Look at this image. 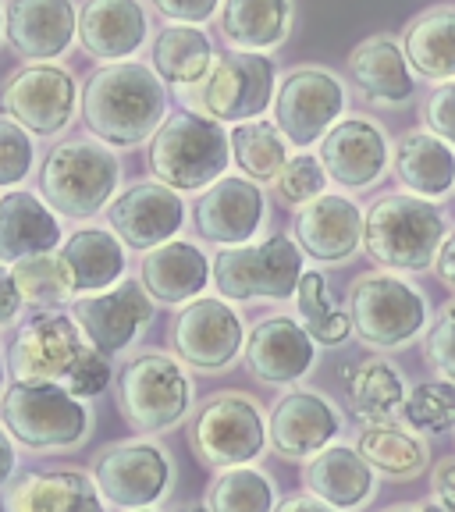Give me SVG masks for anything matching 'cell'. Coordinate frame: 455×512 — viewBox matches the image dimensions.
<instances>
[{"instance_id":"cell-11","label":"cell","mask_w":455,"mask_h":512,"mask_svg":"<svg viewBox=\"0 0 455 512\" xmlns=\"http://www.w3.org/2000/svg\"><path fill=\"white\" fill-rule=\"evenodd\" d=\"M93 345L82 335L72 313L43 310L18 328L8 349V367L15 381H50L68 384V377L82 367Z\"/></svg>"},{"instance_id":"cell-3","label":"cell","mask_w":455,"mask_h":512,"mask_svg":"<svg viewBox=\"0 0 455 512\" xmlns=\"http://www.w3.org/2000/svg\"><path fill=\"white\" fill-rule=\"evenodd\" d=\"M228 157H232V136L224 132L221 121L196 111L164 118L146 153L153 178L175 192H200L221 182Z\"/></svg>"},{"instance_id":"cell-9","label":"cell","mask_w":455,"mask_h":512,"mask_svg":"<svg viewBox=\"0 0 455 512\" xmlns=\"http://www.w3.org/2000/svg\"><path fill=\"white\" fill-rule=\"evenodd\" d=\"M352 331L370 349H402L427 328V296L392 271H367L349 288Z\"/></svg>"},{"instance_id":"cell-39","label":"cell","mask_w":455,"mask_h":512,"mask_svg":"<svg viewBox=\"0 0 455 512\" xmlns=\"http://www.w3.org/2000/svg\"><path fill=\"white\" fill-rule=\"evenodd\" d=\"M296 306L303 313L306 331L313 335V342L320 345H342L352 335V317L349 310H338L335 296H331L328 278L320 271H306L303 281L296 288Z\"/></svg>"},{"instance_id":"cell-4","label":"cell","mask_w":455,"mask_h":512,"mask_svg":"<svg viewBox=\"0 0 455 512\" xmlns=\"http://www.w3.org/2000/svg\"><path fill=\"white\" fill-rule=\"evenodd\" d=\"M4 427L32 452H72L93 434V409L64 384L15 381L0 399Z\"/></svg>"},{"instance_id":"cell-7","label":"cell","mask_w":455,"mask_h":512,"mask_svg":"<svg viewBox=\"0 0 455 512\" xmlns=\"http://www.w3.org/2000/svg\"><path fill=\"white\" fill-rule=\"evenodd\" d=\"M303 246L288 235H271L253 246H228L214 256V288L228 303H253V299H296L303 281Z\"/></svg>"},{"instance_id":"cell-2","label":"cell","mask_w":455,"mask_h":512,"mask_svg":"<svg viewBox=\"0 0 455 512\" xmlns=\"http://www.w3.org/2000/svg\"><path fill=\"white\" fill-rule=\"evenodd\" d=\"M448 239L445 210L413 192L377 196L367 210L363 249L384 271H427Z\"/></svg>"},{"instance_id":"cell-50","label":"cell","mask_w":455,"mask_h":512,"mask_svg":"<svg viewBox=\"0 0 455 512\" xmlns=\"http://www.w3.org/2000/svg\"><path fill=\"white\" fill-rule=\"evenodd\" d=\"M434 502L441 512H455V463H441L434 470Z\"/></svg>"},{"instance_id":"cell-32","label":"cell","mask_w":455,"mask_h":512,"mask_svg":"<svg viewBox=\"0 0 455 512\" xmlns=\"http://www.w3.org/2000/svg\"><path fill=\"white\" fill-rule=\"evenodd\" d=\"M292 29V0H224L221 32L235 50L267 54Z\"/></svg>"},{"instance_id":"cell-12","label":"cell","mask_w":455,"mask_h":512,"mask_svg":"<svg viewBox=\"0 0 455 512\" xmlns=\"http://www.w3.org/2000/svg\"><path fill=\"white\" fill-rule=\"evenodd\" d=\"M175 466L157 441H121L93 459V480L107 505L125 512L153 509L168 495Z\"/></svg>"},{"instance_id":"cell-41","label":"cell","mask_w":455,"mask_h":512,"mask_svg":"<svg viewBox=\"0 0 455 512\" xmlns=\"http://www.w3.org/2000/svg\"><path fill=\"white\" fill-rule=\"evenodd\" d=\"M402 416L413 431L445 434L455 427V384L452 381H424L413 392H406Z\"/></svg>"},{"instance_id":"cell-8","label":"cell","mask_w":455,"mask_h":512,"mask_svg":"<svg viewBox=\"0 0 455 512\" xmlns=\"http://www.w3.org/2000/svg\"><path fill=\"white\" fill-rule=\"evenodd\" d=\"M118 409L139 434H164L192 409V381L182 360L164 352H143L118 370Z\"/></svg>"},{"instance_id":"cell-37","label":"cell","mask_w":455,"mask_h":512,"mask_svg":"<svg viewBox=\"0 0 455 512\" xmlns=\"http://www.w3.org/2000/svg\"><path fill=\"white\" fill-rule=\"evenodd\" d=\"M232 160L239 164V171H246V178H253L256 185L260 182H274V178L285 171L288 157V139L274 121H242L235 125L232 132Z\"/></svg>"},{"instance_id":"cell-22","label":"cell","mask_w":455,"mask_h":512,"mask_svg":"<svg viewBox=\"0 0 455 512\" xmlns=\"http://www.w3.org/2000/svg\"><path fill=\"white\" fill-rule=\"evenodd\" d=\"M363 228L367 214L342 192H324L296 214V242L320 264H345L349 256H356V249L363 246Z\"/></svg>"},{"instance_id":"cell-20","label":"cell","mask_w":455,"mask_h":512,"mask_svg":"<svg viewBox=\"0 0 455 512\" xmlns=\"http://www.w3.org/2000/svg\"><path fill=\"white\" fill-rule=\"evenodd\" d=\"M196 232L214 246H246L267 217V200L253 178L224 175L210 189H203L196 203Z\"/></svg>"},{"instance_id":"cell-52","label":"cell","mask_w":455,"mask_h":512,"mask_svg":"<svg viewBox=\"0 0 455 512\" xmlns=\"http://www.w3.org/2000/svg\"><path fill=\"white\" fill-rule=\"evenodd\" d=\"M274 512H338V509L328 502H320V498H313V495H292V498H285Z\"/></svg>"},{"instance_id":"cell-5","label":"cell","mask_w":455,"mask_h":512,"mask_svg":"<svg viewBox=\"0 0 455 512\" xmlns=\"http://www.w3.org/2000/svg\"><path fill=\"white\" fill-rule=\"evenodd\" d=\"M118 178V160L104 143L72 139L47 153L40 168V192L61 217L89 221L114 203Z\"/></svg>"},{"instance_id":"cell-1","label":"cell","mask_w":455,"mask_h":512,"mask_svg":"<svg viewBox=\"0 0 455 512\" xmlns=\"http://www.w3.org/2000/svg\"><path fill=\"white\" fill-rule=\"evenodd\" d=\"M168 111V93L153 68L136 61L104 64L82 89V118L100 143L139 146L157 136Z\"/></svg>"},{"instance_id":"cell-25","label":"cell","mask_w":455,"mask_h":512,"mask_svg":"<svg viewBox=\"0 0 455 512\" xmlns=\"http://www.w3.org/2000/svg\"><path fill=\"white\" fill-rule=\"evenodd\" d=\"M153 303L185 306L203 296V288L214 281V260H207L200 246L192 242H164L143 256V278Z\"/></svg>"},{"instance_id":"cell-30","label":"cell","mask_w":455,"mask_h":512,"mask_svg":"<svg viewBox=\"0 0 455 512\" xmlns=\"http://www.w3.org/2000/svg\"><path fill=\"white\" fill-rule=\"evenodd\" d=\"M57 256H61L68 278H72L75 299L96 296V292H107V288L125 281V242L107 228H82L64 242Z\"/></svg>"},{"instance_id":"cell-21","label":"cell","mask_w":455,"mask_h":512,"mask_svg":"<svg viewBox=\"0 0 455 512\" xmlns=\"http://www.w3.org/2000/svg\"><path fill=\"white\" fill-rule=\"evenodd\" d=\"M246 367L256 381L285 388L299 384L317 363V342L306 331V324L292 317H267L260 320L246 338Z\"/></svg>"},{"instance_id":"cell-14","label":"cell","mask_w":455,"mask_h":512,"mask_svg":"<svg viewBox=\"0 0 455 512\" xmlns=\"http://www.w3.org/2000/svg\"><path fill=\"white\" fill-rule=\"evenodd\" d=\"M345 114V86L338 75L324 68H296L274 96V125L299 150L328 136Z\"/></svg>"},{"instance_id":"cell-26","label":"cell","mask_w":455,"mask_h":512,"mask_svg":"<svg viewBox=\"0 0 455 512\" xmlns=\"http://www.w3.org/2000/svg\"><path fill=\"white\" fill-rule=\"evenodd\" d=\"M150 22L139 0H86L79 11V43L86 54L118 64L143 47Z\"/></svg>"},{"instance_id":"cell-24","label":"cell","mask_w":455,"mask_h":512,"mask_svg":"<svg viewBox=\"0 0 455 512\" xmlns=\"http://www.w3.org/2000/svg\"><path fill=\"white\" fill-rule=\"evenodd\" d=\"M4 512H107L93 473L82 470H32L11 480Z\"/></svg>"},{"instance_id":"cell-33","label":"cell","mask_w":455,"mask_h":512,"mask_svg":"<svg viewBox=\"0 0 455 512\" xmlns=\"http://www.w3.org/2000/svg\"><path fill=\"white\" fill-rule=\"evenodd\" d=\"M402 50L420 79L455 82V8H431L402 32Z\"/></svg>"},{"instance_id":"cell-31","label":"cell","mask_w":455,"mask_h":512,"mask_svg":"<svg viewBox=\"0 0 455 512\" xmlns=\"http://www.w3.org/2000/svg\"><path fill=\"white\" fill-rule=\"evenodd\" d=\"M395 178L420 200H445L455 189V150L434 132H406L395 143Z\"/></svg>"},{"instance_id":"cell-6","label":"cell","mask_w":455,"mask_h":512,"mask_svg":"<svg viewBox=\"0 0 455 512\" xmlns=\"http://www.w3.org/2000/svg\"><path fill=\"white\" fill-rule=\"evenodd\" d=\"M271 445L267 416L249 392H217L189 424V448L203 466H253Z\"/></svg>"},{"instance_id":"cell-29","label":"cell","mask_w":455,"mask_h":512,"mask_svg":"<svg viewBox=\"0 0 455 512\" xmlns=\"http://www.w3.org/2000/svg\"><path fill=\"white\" fill-rule=\"evenodd\" d=\"M303 484L313 498L335 505L338 512H356L374 498V466L360 456V448L331 445L313 456L303 470Z\"/></svg>"},{"instance_id":"cell-55","label":"cell","mask_w":455,"mask_h":512,"mask_svg":"<svg viewBox=\"0 0 455 512\" xmlns=\"http://www.w3.org/2000/svg\"><path fill=\"white\" fill-rule=\"evenodd\" d=\"M175 512H210L207 505H182V509H175Z\"/></svg>"},{"instance_id":"cell-28","label":"cell","mask_w":455,"mask_h":512,"mask_svg":"<svg viewBox=\"0 0 455 512\" xmlns=\"http://www.w3.org/2000/svg\"><path fill=\"white\" fill-rule=\"evenodd\" d=\"M61 242V221L47 200L32 192L0 196V264H18L29 256H47Z\"/></svg>"},{"instance_id":"cell-46","label":"cell","mask_w":455,"mask_h":512,"mask_svg":"<svg viewBox=\"0 0 455 512\" xmlns=\"http://www.w3.org/2000/svg\"><path fill=\"white\" fill-rule=\"evenodd\" d=\"M111 384V363H107L104 352H89L86 360H82V367L75 370L72 377H68V392L79 395V399H93V395H100Z\"/></svg>"},{"instance_id":"cell-49","label":"cell","mask_w":455,"mask_h":512,"mask_svg":"<svg viewBox=\"0 0 455 512\" xmlns=\"http://www.w3.org/2000/svg\"><path fill=\"white\" fill-rule=\"evenodd\" d=\"M18 441L11 438V431L4 424H0V495L11 488V480H15L18 473Z\"/></svg>"},{"instance_id":"cell-54","label":"cell","mask_w":455,"mask_h":512,"mask_svg":"<svg viewBox=\"0 0 455 512\" xmlns=\"http://www.w3.org/2000/svg\"><path fill=\"white\" fill-rule=\"evenodd\" d=\"M384 512H424L420 505H392V509H384Z\"/></svg>"},{"instance_id":"cell-47","label":"cell","mask_w":455,"mask_h":512,"mask_svg":"<svg viewBox=\"0 0 455 512\" xmlns=\"http://www.w3.org/2000/svg\"><path fill=\"white\" fill-rule=\"evenodd\" d=\"M224 0H153V8L178 25H203Z\"/></svg>"},{"instance_id":"cell-23","label":"cell","mask_w":455,"mask_h":512,"mask_svg":"<svg viewBox=\"0 0 455 512\" xmlns=\"http://www.w3.org/2000/svg\"><path fill=\"white\" fill-rule=\"evenodd\" d=\"M4 32L15 54L47 64L61 57L79 36V15L72 0H11L4 15Z\"/></svg>"},{"instance_id":"cell-48","label":"cell","mask_w":455,"mask_h":512,"mask_svg":"<svg viewBox=\"0 0 455 512\" xmlns=\"http://www.w3.org/2000/svg\"><path fill=\"white\" fill-rule=\"evenodd\" d=\"M22 306H25V299L15 285V274H11L8 264H0V328L15 324L18 313H22Z\"/></svg>"},{"instance_id":"cell-56","label":"cell","mask_w":455,"mask_h":512,"mask_svg":"<svg viewBox=\"0 0 455 512\" xmlns=\"http://www.w3.org/2000/svg\"><path fill=\"white\" fill-rule=\"evenodd\" d=\"M420 509H424V512H441V505H438V502H434V498H431V502H424V505H420Z\"/></svg>"},{"instance_id":"cell-10","label":"cell","mask_w":455,"mask_h":512,"mask_svg":"<svg viewBox=\"0 0 455 512\" xmlns=\"http://www.w3.org/2000/svg\"><path fill=\"white\" fill-rule=\"evenodd\" d=\"M274 96H278V82H274L271 57L235 50V54L217 57L200 89L189 93V100L196 114H207L221 125L224 121L242 125V121L260 118Z\"/></svg>"},{"instance_id":"cell-43","label":"cell","mask_w":455,"mask_h":512,"mask_svg":"<svg viewBox=\"0 0 455 512\" xmlns=\"http://www.w3.org/2000/svg\"><path fill=\"white\" fill-rule=\"evenodd\" d=\"M32 160H36V150H32L29 132L11 118H0V189H11L22 178H29Z\"/></svg>"},{"instance_id":"cell-57","label":"cell","mask_w":455,"mask_h":512,"mask_svg":"<svg viewBox=\"0 0 455 512\" xmlns=\"http://www.w3.org/2000/svg\"><path fill=\"white\" fill-rule=\"evenodd\" d=\"M139 512H153V509H139Z\"/></svg>"},{"instance_id":"cell-15","label":"cell","mask_w":455,"mask_h":512,"mask_svg":"<svg viewBox=\"0 0 455 512\" xmlns=\"http://www.w3.org/2000/svg\"><path fill=\"white\" fill-rule=\"evenodd\" d=\"M79 86L61 64H29L11 75L0 93V111L29 136H57L75 114Z\"/></svg>"},{"instance_id":"cell-13","label":"cell","mask_w":455,"mask_h":512,"mask_svg":"<svg viewBox=\"0 0 455 512\" xmlns=\"http://www.w3.org/2000/svg\"><path fill=\"white\" fill-rule=\"evenodd\" d=\"M246 328L228 299H192L171 324V345L185 367L224 374L246 352Z\"/></svg>"},{"instance_id":"cell-17","label":"cell","mask_w":455,"mask_h":512,"mask_svg":"<svg viewBox=\"0 0 455 512\" xmlns=\"http://www.w3.org/2000/svg\"><path fill=\"white\" fill-rule=\"evenodd\" d=\"M185 221V203L175 189L160 182H136L107 207V224L114 228L128 249L150 253V249L175 242Z\"/></svg>"},{"instance_id":"cell-19","label":"cell","mask_w":455,"mask_h":512,"mask_svg":"<svg viewBox=\"0 0 455 512\" xmlns=\"http://www.w3.org/2000/svg\"><path fill=\"white\" fill-rule=\"evenodd\" d=\"M320 164L342 189H370L392 164V146L384 128L370 118H342L320 139Z\"/></svg>"},{"instance_id":"cell-36","label":"cell","mask_w":455,"mask_h":512,"mask_svg":"<svg viewBox=\"0 0 455 512\" xmlns=\"http://www.w3.org/2000/svg\"><path fill=\"white\" fill-rule=\"evenodd\" d=\"M360 456L374 466V473H384L392 480H413L427 470L431 463V448L416 431L395 424H377V427H363L360 431Z\"/></svg>"},{"instance_id":"cell-42","label":"cell","mask_w":455,"mask_h":512,"mask_svg":"<svg viewBox=\"0 0 455 512\" xmlns=\"http://www.w3.org/2000/svg\"><path fill=\"white\" fill-rule=\"evenodd\" d=\"M324 189H328V171H324L320 157H310V153H296L285 164V171L274 178V192L288 207H306V203L320 200Z\"/></svg>"},{"instance_id":"cell-27","label":"cell","mask_w":455,"mask_h":512,"mask_svg":"<svg viewBox=\"0 0 455 512\" xmlns=\"http://www.w3.org/2000/svg\"><path fill=\"white\" fill-rule=\"evenodd\" d=\"M349 75L363 100L377 107H402L413 100V68L392 36H370L349 54Z\"/></svg>"},{"instance_id":"cell-34","label":"cell","mask_w":455,"mask_h":512,"mask_svg":"<svg viewBox=\"0 0 455 512\" xmlns=\"http://www.w3.org/2000/svg\"><path fill=\"white\" fill-rule=\"evenodd\" d=\"M345 384H349V409L363 427L392 424V413L406 402L402 374L381 356H370L360 367H352Z\"/></svg>"},{"instance_id":"cell-44","label":"cell","mask_w":455,"mask_h":512,"mask_svg":"<svg viewBox=\"0 0 455 512\" xmlns=\"http://www.w3.org/2000/svg\"><path fill=\"white\" fill-rule=\"evenodd\" d=\"M424 360L441 381L455 384V299L445 303L434 317V324L427 328L424 338Z\"/></svg>"},{"instance_id":"cell-53","label":"cell","mask_w":455,"mask_h":512,"mask_svg":"<svg viewBox=\"0 0 455 512\" xmlns=\"http://www.w3.org/2000/svg\"><path fill=\"white\" fill-rule=\"evenodd\" d=\"M8 374H11L8 356H4V349H0V399H4V392H8Z\"/></svg>"},{"instance_id":"cell-18","label":"cell","mask_w":455,"mask_h":512,"mask_svg":"<svg viewBox=\"0 0 455 512\" xmlns=\"http://www.w3.org/2000/svg\"><path fill=\"white\" fill-rule=\"evenodd\" d=\"M267 434H271V448L281 459H292V463L306 459L310 463L342 434V416L331 406V399H324L320 392L296 388L274 402L271 416H267Z\"/></svg>"},{"instance_id":"cell-40","label":"cell","mask_w":455,"mask_h":512,"mask_svg":"<svg viewBox=\"0 0 455 512\" xmlns=\"http://www.w3.org/2000/svg\"><path fill=\"white\" fill-rule=\"evenodd\" d=\"M11 274H15L18 292L32 310H57L61 303L75 299L72 278L64 271L61 256H29V260L11 264Z\"/></svg>"},{"instance_id":"cell-38","label":"cell","mask_w":455,"mask_h":512,"mask_svg":"<svg viewBox=\"0 0 455 512\" xmlns=\"http://www.w3.org/2000/svg\"><path fill=\"white\" fill-rule=\"evenodd\" d=\"M210 512H274L278 509V491L274 480L260 466H232L217 470L207 491Z\"/></svg>"},{"instance_id":"cell-35","label":"cell","mask_w":455,"mask_h":512,"mask_svg":"<svg viewBox=\"0 0 455 512\" xmlns=\"http://www.w3.org/2000/svg\"><path fill=\"white\" fill-rule=\"evenodd\" d=\"M214 47L196 25H168L153 43V72L168 86H200L214 68Z\"/></svg>"},{"instance_id":"cell-45","label":"cell","mask_w":455,"mask_h":512,"mask_svg":"<svg viewBox=\"0 0 455 512\" xmlns=\"http://www.w3.org/2000/svg\"><path fill=\"white\" fill-rule=\"evenodd\" d=\"M424 125L455 150V82H441L424 100Z\"/></svg>"},{"instance_id":"cell-16","label":"cell","mask_w":455,"mask_h":512,"mask_svg":"<svg viewBox=\"0 0 455 512\" xmlns=\"http://www.w3.org/2000/svg\"><path fill=\"white\" fill-rule=\"evenodd\" d=\"M72 317L79 320L82 335L89 338L96 352L118 356L136 342L139 331L153 317V296L139 278H125L121 285L96 292V296H79L72 303Z\"/></svg>"},{"instance_id":"cell-51","label":"cell","mask_w":455,"mask_h":512,"mask_svg":"<svg viewBox=\"0 0 455 512\" xmlns=\"http://www.w3.org/2000/svg\"><path fill=\"white\" fill-rule=\"evenodd\" d=\"M434 274L441 278V285H448L455 292V228L448 232V239L441 242V253L434 260Z\"/></svg>"}]
</instances>
